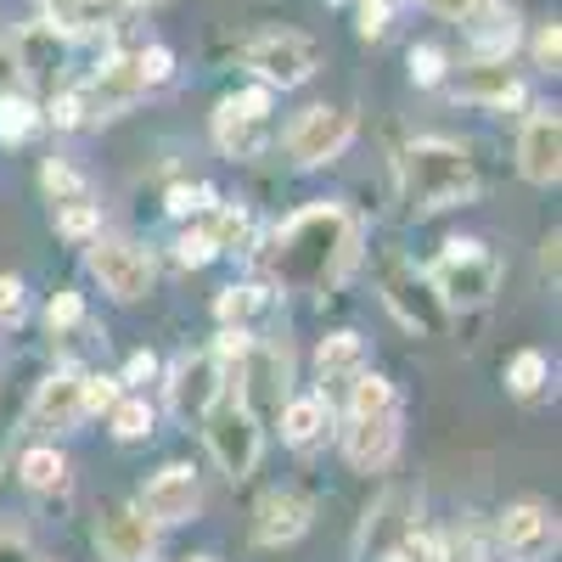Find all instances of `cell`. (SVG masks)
<instances>
[{"instance_id":"obj_1","label":"cell","mask_w":562,"mask_h":562,"mask_svg":"<svg viewBox=\"0 0 562 562\" xmlns=\"http://www.w3.org/2000/svg\"><path fill=\"white\" fill-rule=\"evenodd\" d=\"M360 259V220L344 203H310L270 237V276L281 288H338Z\"/></svg>"},{"instance_id":"obj_2","label":"cell","mask_w":562,"mask_h":562,"mask_svg":"<svg viewBox=\"0 0 562 562\" xmlns=\"http://www.w3.org/2000/svg\"><path fill=\"white\" fill-rule=\"evenodd\" d=\"M479 198V169L456 140H411L405 147V203L411 214H439Z\"/></svg>"},{"instance_id":"obj_3","label":"cell","mask_w":562,"mask_h":562,"mask_svg":"<svg viewBox=\"0 0 562 562\" xmlns=\"http://www.w3.org/2000/svg\"><path fill=\"white\" fill-rule=\"evenodd\" d=\"M422 276H428V288L439 293L445 310H484L501 288V259L479 237H450Z\"/></svg>"},{"instance_id":"obj_4","label":"cell","mask_w":562,"mask_h":562,"mask_svg":"<svg viewBox=\"0 0 562 562\" xmlns=\"http://www.w3.org/2000/svg\"><path fill=\"white\" fill-rule=\"evenodd\" d=\"M203 445H209V456H214L220 473H225L231 484H243V479H254V467H259L265 428L254 422V411H248L243 400L220 394V400L209 405V416H203Z\"/></svg>"},{"instance_id":"obj_5","label":"cell","mask_w":562,"mask_h":562,"mask_svg":"<svg viewBox=\"0 0 562 562\" xmlns=\"http://www.w3.org/2000/svg\"><path fill=\"white\" fill-rule=\"evenodd\" d=\"M243 63L265 90H299L321 68V45L310 34H293V29H270V34H254L243 45Z\"/></svg>"},{"instance_id":"obj_6","label":"cell","mask_w":562,"mask_h":562,"mask_svg":"<svg viewBox=\"0 0 562 562\" xmlns=\"http://www.w3.org/2000/svg\"><path fill=\"white\" fill-rule=\"evenodd\" d=\"M85 265H90V276H97V288L108 299H119V304H140V299L158 288L153 254L140 248V243H130V237H97V243H90V254H85Z\"/></svg>"},{"instance_id":"obj_7","label":"cell","mask_w":562,"mask_h":562,"mask_svg":"<svg viewBox=\"0 0 562 562\" xmlns=\"http://www.w3.org/2000/svg\"><path fill=\"white\" fill-rule=\"evenodd\" d=\"M225 394H231V400H243V405L254 411L259 428H265V422H276V411L288 405V349H276V344L254 338L248 355H243V366L231 371Z\"/></svg>"},{"instance_id":"obj_8","label":"cell","mask_w":562,"mask_h":562,"mask_svg":"<svg viewBox=\"0 0 562 562\" xmlns=\"http://www.w3.org/2000/svg\"><path fill=\"white\" fill-rule=\"evenodd\" d=\"M140 97H147V85H140L135 52L97 63V74H90L85 85H74V102H79V119H85V124H108V119L130 113Z\"/></svg>"},{"instance_id":"obj_9","label":"cell","mask_w":562,"mask_h":562,"mask_svg":"<svg viewBox=\"0 0 562 562\" xmlns=\"http://www.w3.org/2000/svg\"><path fill=\"white\" fill-rule=\"evenodd\" d=\"M68 52H74V40L57 29V23H23L12 34V57H18V74L29 90H40V97H57L63 90V68H68Z\"/></svg>"},{"instance_id":"obj_10","label":"cell","mask_w":562,"mask_h":562,"mask_svg":"<svg viewBox=\"0 0 562 562\" xmlns=\"http://www.w3.org/2000/svg\"><path fill=\"white\" fill-rule=\"evenodd\" d=\"M349 140H355V113L344 108H304L288 130V158L293 169H321V164H333L349 153Z\"/></svg>"},{"instance_id":"obj_11","label":"cell","mask_w":562,"mask_h":562,"mask_svg":"<svg viewBox=\"0 0 562 562\" xmlns=\"http://www.w3.org/2000/svg\"><path fill=\"white\" fill-rule=\"evenodd\" d=\"M344 461L355 473H383V467L400 456V405L389 411H344V428H338Z\"/></svg>"},{"instance_id":"obj_12","label":"cell","mask_w":562,"mask_h":562,"mask_svg":"<svg viewBox=\"0 0 562 562\" xmlns=\"http://www.w3.org/2000/svg\"><path fill=\"white\" fill-rule=\"evenodd\" d=\"M140 518H147L153 529H175V524H192L198 506H203V484L186 461H169L158 467V473L147 479V490H140Z\"/></svg>"},{"instance_id":"obj_13","label":"cell","mask_w":562,"mask_h":562,"mask_svg":"<svg viewBox=\"0 0 562 562\" xmlns=\"http://www.w3.org/2000/svg\"><path fill=\"white\" fill-rule=\"evenodd\" d=\"M383 304L394 310V321L405 326V333H422V338H439L450 310L439 304V293L428 288V276H422L416 265H394L383 276Z\"/></svg>"},{"instance_id":"obj_14","label":"cell","mask_w":562,"mask_h":562,"mask_svg":"<svg viewBox=\"0 0 562 562\" xmlns=\"http://www.w3.org/2000/svg\"><path fill=\"white\" fill-rule=\"evenodd\" d=\"M164 389H169V411H175L180 422H203V416H209V405L225 394V378H220L214 355L203 349V355H180V360L169 366Z\"/></svg>"},{"instance_id":"obj_15","label":"cell","mask_w":562,"mask_h":562,"mask_svg":"<svg viewBox=\"0 0 562 562\" xmlns=\"http://www.w3.org/2000/svg\"><path fill=\"white\" fill-rule=\"evenodd\" d=\"M85 422V371L79 366H57L29 400V428L40 434H68Z\"/></svg>"},{"instance_id":"obj_16","label":"cell","mask_w":562,"mask_h":562,"mask_svg":"<svg viewBox=\"0 0 562 562\" xmlns=\"http://www.w3.org/2000/svg\"><path fill=\"white\" fill-rule=\"evenodd\" d=\"M495 540L506 557H518V562H540L557 551V518H551V506L540 501H512L501 518H495Z\"/></svg>"},{"instance_id":"obj_17","label":"cell","mask_w":562,"mask_h":562,"mask_svg":"<svg viewBox=\"0 0 562 562\" xmlns=\"http://www.w3.org/2000/svg\"><path fill=\"white\" fill-rule=\"evenodd\" d=\"M467 23V45H473V63H512V52L524 45V18L506 0H479Z\"/></svg>"},{"instance_id":"obj_18","label":"cell","mask_w":562,"mask_h":562,"mask_svg":"<svg viewBox=\"0 0 562 562\" xmlns=\"http://www.w3.org/2000/svg\"><path fill=\"white\" fill-rule=\"evenodd\" d=\"M450 85V97L456 102H473V108H490V113H506V108H524L529 102V90H524V79L512 74L506 63H467L456 79H445Z\"/></svg>"},{"instance_id":"obj_19","label":"cell","mask_w":562,"mask_h":562,"mask_svg":"<svg viewBox=\"0 0 562 562\" xmlns=\"http://www.w3.org/2000/svg\"><path fill=\"white\" fill-rule=\"evenodd\" d=\"M518 169L529 186H557L562 175V119L551 108H535L518 130Z\"/></svg>"},{"instance_id":"obj_20","label":"cell","mask_w":562,"mask_h":562,"mask_svg":"<svg viewBox=\"0 0 562 562\" xmlns=\"http://www.w3.org/2000/svg\"><path fill=\"white\" fill-rule=\"evenodd\" d=\"M310 524H315V506H310L299 490H270V495L254 506V540L270 546V551L304 540Z\"/></svg>"},{"instance_id":"obj_21","label":"cell","mask_w":562,"mask_h":562,"mask_svg":"<svg viewBox=\"0 0 562 562\" xmlns=\"http://www.w3.org/2000/svg\"><path fill=\"white\" fill-rule=\"evenodd\" d=\"M102 562H153L158 557V529L140 518V506H113L97 529Z\"/></svg>"},{"instance_id":"obj_22","label":"cell","mask_w":562,"mask_h":562,"mask_svg":"<svg viewBox=\"0 0 562 562\" xmlns=\"http://www.w3.org/2000/svg\"><path fill=\"white\" fill-rule=\"evenodd\" d=\"M276 428L288 450H315L333 428V400L326 394H288V405L276 411Z\"/></svg>"},{"instance_id":"obj_23","label":"cell","mask_w":562,"mask_h":562,"mask_svg":"<svg viewBox=\"0 0 562 562\" xmlns=\"http://www.w3.org/2000/svg\"><path fill=\"white\" fill-rule=\"evenodd\" d=\"M360 371H371V366H366V338H360V333H333V338H321V349H315V378H321L326 389H349Z\"/></svg>"},{"instance_id":"obj_24","label":"cell","mask_w":562,"mask_h":562,"mask_svg":"<svg viewBox=\"0 0 562 562\" xmlns=\"http://www.w3.org/2000/svg\"><path fill=\"white\" fill-rule=\"evenodd\" d=\"M198 225L209 231L214 254H254V248H259V225H254V214L237 209V203H214Z\"/></svg>"},{"instance_id":"obj_25","label":"cell","mask_w":562,"mask_h":562,"mask_svg":"<svg viewBox=\"0 0 562 562\" xmlns=\"http://www.w3.org/2000/svg\"><path fill=\"white\" fill-rule=\"evenodd\" d=\"M265 124L270 119H248V113H237L225 97H220V108H214V147L225 153V158H254L259 147H265Z\"/></svg>"},{"instance_id":"obj_26","label":"cell","mask_w":562,"mask_h":562,"mask_svg":"<svg viewBox=\"0 0 562 562\" xmlns=\"http://www.w3.org/2000/svg\"><path fill=\"white\" fill-rule=\"evenodd\" d=\"M45 130V108L29 90H0V147H29Z\"/></svg>"},{"instance_id":"obj_27","label":"cell","mask_w":562,"mask_h":562,"mask_svg":"<svg viewBox=\"0 0 562 562\" xmlns=\"http://www.w3.org/2000/svg\"><path fill=\"white\" fill-rule=\"evenodd\" d=\"M18 479H23L29 495H57L68 484V456L57 445H34V450L18 456Z\"/></svg>"},{"instance_id":"obj_28","label":"cell","mask_w":562,"mask_h":562,"mask_svg":"<svg viewBox=\"0 0 562 562\" xmlns=\"http://www.w3.org/2000/svg\"><path fill=\"white\" fill-rule=\"evenodd\" d=\"M270 288H259V281H243V288H220L214 299V321L220 326H237V333H254V321L270 310Z\"/></svg>"},{"instance_id":"obj_29","label":"cell","mask_w":562,"mask_h":562,"mask_svg":"<svg viewBox=\"0 0 562 562\" xmlns=\"http://www.w3.org/2000/svg\"><path fill=\"white\" fill-rule=\"evenodd\" d=\"M40 186H45V198H52V209L97 203V186H90V175L74 169L68 158H45V164H40Z\"/></svg>"},{"instance_id":"obj_30","label":"cell","mask_w":562,"mask_h":562,"mask_svg":"<svg viewBox=\"0 0 562 562\" xmlns=\"http://www.w3.org/2000/svg\"><path fill=\"white\" fill-rule=\"evenodd\" d=\"M153 428H158V411H153V400H147V394H119V405L108 411V434H113L119 445H140V439H153Z\"/></svg>"},{"instance_id":"obj_31","label":"cell","mask_w":562,"mask_h":562,"mask_svg":"<svg viewBox=\"0 0 562 562\" xmlns=\"http://www.w3.org/2000/svg\"><path fill=\"white\" fill-rule=\"evenodd\" d=\"M546 383H551V360H546L540 349H518V355L506 360V389L518 394V400L546 394Z\"/></svg>"},{"instance_id":"obj_32","label":"cell","mask_w":562,"mask_h":562,"mask_svg":"<svg viewBox=\"0 0 562 562\" xmlns=\"http://www.w3.org/2000/svg\"><path fill=\"white\" fill-rule=\"evenodd\" d=\"M220 203V192L209 180H180V186H169V198H164V209H169V220H203L209 209Z\"/></svg>"},{"instance_id":"obj_33","label":"cell","mask_w":562,"mask_h":562,"mask_svg":"<svg viewBox=\"0 0 562 562\" xmlns=\"http://www.w3.org/2000/svg\"><path fill=\"white\" fill-rule=\"evenodd\" d=\"M57 237L68 243H97L102 237V203H74V209H52Z\"/></svg>"},{"instance_id":"obj_34","label":"cell","mask_w":562,"mask_h":562,"mask_svg":"<svg viewBox=\"0 0 562 562\" xmlns=\"http://www.w3.org/2000/svg\"><path fill=\"white\" fill-rule=\"evenodd\" d=\"M389 405H400V394H394V383L389 378H378V371H360V378L349 383V416L355 411H389Z\"/></svg>"},{"instance_id":"obj_35","label":"cell","mask_w":562,"mask_h":562,"mask_svg":"<svg viewBox=\"0 0 562 562\" xmlns=\"http://www.w3.org/2000/svg\"><path fill=\"white\" fill-rule=\"evenodd\" d=\"M411 85L416 90H434V85H445L450 79V57L439 52V45H411Z\"/></svg>"},{"instance_id":"obj_36","label":"cell","mask_w":562,"mask_h":562,"mask_svg":"<svg viewBox=\"0 0 562 562\" xmlns=\"http://www.w3.org/2000/svg\"><path fill=\"white\" fill-rule=\"evenodd\" d=\"M124 383L113 378V371H85V416H108L119 405Z\"/></svg>"},{"instance_id":"obj_37","label":"cell","mask_w":562,"mask_h":562,"mask_svg":"<svg viewBox=\"0 0 562 562\" xmlns=\"http://www.w3.org/2000/svg\"><path fill=\"white\" fill-rule=\"evenodd\" d=\"M220 254H214V243H209V231L203 225H192V231H180L175 237V265L180 270H203V265H214Z\"/></svg>"},{"instance_id":"obj_38","label":"cell","mask_w":562,"mask_h":562,"mask_svg":"<svg viewBox=\"0 0 562 562\" xmlns=\"http://www.w3.org/2000/svg\"><path fill=\"white\" fill-rule=\"evenodd\" d=\"M135 68H140V85H169L175 79V52L169 45H147V52H135Z\"/></svg>"},{"instance_id":"obj_39","label":"cell","mask_w":562,"mask_h":562,"mask_svg":"<svg viewBox=\"0 0 562 562\" xmlns=\"http://www.w3.org/2000/svg\"><path fill=\"white\" fill-rule=\"evenodd\" d=\"M29 321V288L18 276H0V326H23Z\"/></svg>"},{"instance_id":"obj_40","label":"cell","mask_w":562,"mask_h":562,"mask_svg":"<svg viewBox=\"0 0 562 562\" xmlns=\"http://www.w3.org/2000/svg\"><path fill=\"white\" fill-rule=\"evenodd\" d=\"M79 321H85V299H79V293H57L52 304H45V326H52L57 338H63V333H74Z\"/></svg>"},{"instance_id":"obj_41","label":"cell","mask_w":562,"mask_h":562,"mask_svg":"<svg viewBox=\"0 0 562 562\" xmlns=\"http://www.w3.org/2000/svg\"><path fill=\"white\" fill-rule=\"evenodd\" d=\"M158 371H164V366H158L153 349H135V355L124 360V371H119V383H124V394H130V389H140V383H153Z\"/></svg>"},{"instance_id":"obj_42","label":"cell","mask_w":562,"mask_h":562,"mask_svg":"<svg viewBox=\"0 0 562 562\" xmlns=\"http://www.w3.org/2000/svg\"><path fill=\"white\" fill-rule=\"evenodd\" d=\"M355 7H360V40H383L389 34V18H394V7H389V0H355Z\"/></svg>"},{"instance_id":"obj_43","label":"cell","mask_w":562,"mask_h":562,"mask_svg":"<svg viewBox=\"0 0 562 562\" xmlns=\"http://www.w3.org/2000/svg\"><path fill=\"white\" fill-rule=\"evenodd\" d=\"M535 63H540L546 74H557V63H562V29H557V23H546V29L535 34Z\"/></svg>"},{"instance_id":"obj_44","label":"cell","mask_w":562,"mask_h":562,"mask_svg":"<svg viewBox=\"0 0 562 562\" xmlns=\"http://www.w3.org/2000/svg\"><path fill=\"white\" fill-rule=\"evenodd\" d=\"M422 7H428L434 18H445V23H461L467 12H473V7H479V0H422Z\"/></svg>"},{"instance_id":"obj_45","label":"cell","mask_w":562,"mask_h":562,"mask_svg":"<svg viewBox=\"0 0 562 562\" xmlns=\"http://www.w3.org/2000/svg\"><path fill=\"white\" fill-rule=\"evenodd\" d=\"M0 562H34L29 540H18V535H0Z\"/></svg>"},{"instance_id":"obj_46","label":"cell","mask_w":562,"mask_h":562,"mask_svg":"<svg viewBox=\"0 0 562 562\" xmlns=\"http://www.w3.org/2000/svg\"><path fill=\"white\" fill-rule=\"evenodd\" d=\"M34 7L45 12V23H63V18L74 12V0H34Z\"/></svg>"},{"instance_id":"obj_47","label":"cell","mask_w":562,"mask_h":562,"mask_svg":"<svg viewBox=\"0 0 562 562\" xmlns=\"http://www.w3.org/2000/svg\"><path fill=\"white\" fill-rule=\"evenodd\" d=\"M540 270L557 276V237H546V254H540Z\"/></svg>"},{"instance_id":"obj_48","label":"cell","mask_w":562,"mask_h":562,"mask_svg":"<svg viewBox=\"0 0 562 562\" xmlns=\"http://www.w3.org/2000/svg\"><path fill=\"white\" fill-rule=\"evenodd\" d=\"M186 562H214V557H186Z\"/></svg>"},{"instance_id":"obj_49","label":"cell","mask_w":562,"mask_h":562,"mask_svg":"<svg viewBox=\"0 0 562 562\" xmlns=\"http://www.w3.org/2000/svg\"><path fill=\"white\" fill-rule=\"evenodd\" d=\"M389 7H411V0H389Z\"/></svg>"}]
</instances>
